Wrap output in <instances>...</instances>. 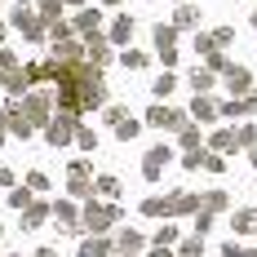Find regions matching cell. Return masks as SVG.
<instances>
[{
    "mask_svg": "<svg viewBox=\"0 0 257 257\" xmlns=\"http://www.w3.org/2000/svg\"><path fill=\"white\" fill-rule=\"evenodd\" d=\"M102 253H106L102 239H84V244H80V257H102Z\"/></svg>",
    "mask_w": 257,
    "mask_h": 257,
    "instance_id": "3",
    "label": "cell"
},
{
    "mask_svg": "<svg viewBox=\"0 0 257 257\" xmlns=\"http://www.w3.org/2000/svg\"><path fill=\"white\" fill-rule=\"evenodd\" d=\"M195 18H200L195 9H178V27H191V23H195Z\"/></svg>",
    "mask_w": 257,
    "mask_h": 257,
    "instance_id": "8",
    "label": "cell"
},
{
    "mask_svg": "<svg viewBox=\"0 0 257 257\" xmlns=\"http://www.w3.org/2000/svg\"><path fill=\"white\" fill-rule=\"evenodd\" d=\"M160 164H169V151H164V147H155V151L147 155V178H155V173H160Z\"/></svg>",
    "mask_w": 257,
    "mask_h": 257,
    "instance_id": "2",
    "label": "cell"
},
{
    "mask_svg": "<svg viewBox=\"0 0 257 257\" xmlns=\"http://www.w3.org/2000/svg\"><path fill=\"white\" fill-rule=\"evenodd\" d=\"M226 204V195H222V191H213V195H204V208H222Z\"/></svg>",
    "mask_w": 257,
    "mask_h": 257,
    "instance_id": "9",
    "label": "cell"
},
{
    "mask_svg": "<svg viewBox=\"0 0 257 257\" xmlns=\"http://www.w3.org/2000/svg\"><path fill=\"white\" fill-rule=\"evenodd\" d=\"M106 217H111L106 208H89V222H93V226H106Z\"/></svg>",
    "mask_w": 257,
    "mask_h": 257,
    "instance_id": "6",
    "label": "cell"
},
{
    "mask_svg": "<svg viewBox=\"0 0 257 257\" xmlns=\"http://www.w3.org/2000/svg\"><path fill=\"white\" fill-rule=\"evenodd\" d=\"M120 248H124V253H138V248H142V235H138V231H124V235H120Z\"/></svg>",
    "mask_w": 257,
    "mask_h": 257,
    "instance_id": "4",
    "label": "cell"
},
{
    "mask_svg": "<svg viewBox=\"0 0 257 257\" xmlns=\"http://www.w3.org/2000/svg\"><path fill=\"white\" fill-rule=\"evenodd\" d=\"M67 138H71V120L62 115V120H53V128H49V142L58 147V142H67Z\"/></svg>",
    "mask_w": 257,
    "mask_h": 257,
    "instance_id": "1",
    "label": "cell"
},
{
    "mask_svg": "<svg viewBox=\"0 0 257 257\" xmlns=\"http://www.w3.org/2000/svg\"><path fill=\"white\" fill-rule=\"evenodd\" d=\"M142 62H147V53H138V49L124 53V67H142Z\"/></svg>",
    "mask_w": 257,
    "mask_h": 257,
    "instance_id": "7",
    "label": "cell"
},
{
    "mask_svg": "<svg viewBox=\"0 0 257 257\" xmlns=\"http://www.w3.org/2000/svg\"><path fill=\"white\" fill-rule=\"evenodd\" d=\"M76 27H80V31H93V27H98V9H93V14H80Z\"/></svg>",
    "mask_w": 257,
    "mask_h": 257,
    "instance_id": "5",
    "label": "cell"
}]
</instances>
